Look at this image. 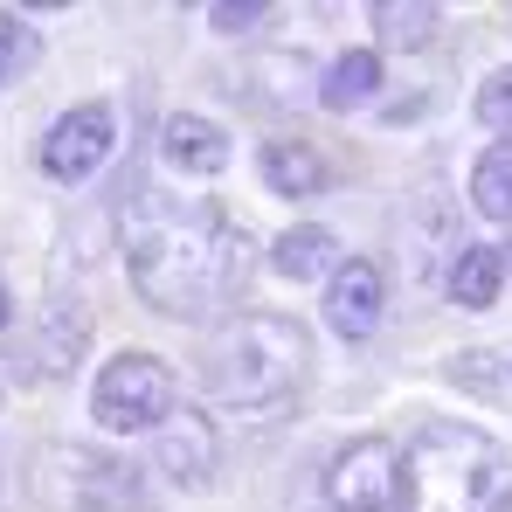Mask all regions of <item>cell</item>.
Instances as JSON below:
<instances>
[{
  "instance_id": "1",
  "label": "cell",
  "mask_w": 512,
  "mask_h": 512,
  "mask_svg": "<svg viewBox=\"0 0 512 512\" xmlns=\"http://www.w3.org/2000/svg\"><path fill=\"white\" fill-rule=\"evenodd\" d=\"M125 270L132 291L160 319H215L250 291L256 243L215 208V201H180L167 187H132L118 208Z\"/></svg>"
},
{
  "instance_id": "2",
  "label": "cell",
  "mask_w": 512,
  "mask_h": 512,
  "mask_svg": "<svg viewBox=\"0 0 512 512\" xmlns=\"http://www.w3.org/2000/svg\"><path fill=\"white\" fill-rule=\"evenodd\" d=\"M305 367H312V340L284 312H236L201 346V388L222 409H263V402L291 395L305 381Z\"/></svg>"
},
{
  "instance_id": "3",
  "label": "cell",
  "mask_w": 512,
  "mask_h": 512,
  "mask_svg": "<svg viewBox=\"0 0 512 512\" xmlns=\"http://www.w3.org/2000/svg\"><path fill=\"white\" fill-rule=\"evenodd\" d=\"M409 512H512V457L471 423H423L402 457Z\"/></svg>"
},
{
  "instance_id": "4",
  "label": "cell",
  "mask_w": 512,
  "mask_h": 512,
  "mask_svg": "<svg viewBox=\"0 0 512 512\" xmlns=\"http://www.w3.org/2000/svg\"><path fill=\"white\" fill-rule=\"evenodd\" d=\"M90 416L104 429H118V436L160 429L173 416V367L153 360V353H118V360H104L97 381H90Z\"/></svg>"
},
{
  "instance_id": "5",
  "label": "cell",
  "mask_w": 512,
  "mask_h": 512,
  "mask_svg": "<svg viewBox=\"0 0 512 512\" xmlns=\"http://www.w3.org/2000/svg\"><path fill=\"white\" fill-rule=\"evenodd\" d=\"M395 492H402V464H395V450L381 436L346 443L326 464V485H319L326 512H395Z\"/></svg>"
},
{
  "instance_id": "6",
  "label": "cell",
  "mask_w": 512,
  "mask_h": 512,
  "mask_svg": "<svg viewBox=\"0 0 512 512\" xmlns=\"http://www.w3.org/2000/svg\"><path fill=\"white\" fill-rule=\"evenodd\" d=\"M111 139H118L111 104H70V111L42 132V173H56V180H90V173L111 160Z\"/></svg>"
},
{
  "instance_id": "7",
  "label": "cell",
  "mask_w": 512,
  "mask_h": 512,
  "mask_svg": "<svg viewBox=\"0 0 512 512\" xmlns=\"http://www.w3.org/2000/svg\"><path fill=\"white\" fill-rule=\"evenodd\" d=\"M215 423L201 416V409H173L167 423L153 429V464H160V478L173 485H208L215 478Z\"/></svg>"
},
{
  "instance_id": "8",
  "label": "cell",
  "mask_w": 512,
  "mask_h": 512,
  "mask_svg": "<svg viewBox=\"0 0 512 512\" xmlns=\"http://www.w3.org/2000/svg\"><path fill=\"white\" fill-rule=\"evenodd\" d=\"M381 305H388V277H381V263L346 256L340 277L326 284V326H333L340 340H367V333L381 326Z\"/></svg>"
},
{
  "instance_id": "9",
  "label": "cell",
  "mask_w": 512,
  "mask_h": 512,
  "mask_svg": "<svg viewBox=\"0 0 512 512\" xmlns=\"http://www.w3.org/2000/svg\"><path fill=\"white\" fill-rule=\"evenodd\" d=\"M63 464L77 471L70 478V506L77 512H146V485H139L132 464L90 457V450H63Z\"/></svg>"
},
{
  "instance_id": "10",
  "label": "cell",
  "mask_w": 512,
  "mask_h": 512,
  "mask_svg": "<svg viewBox=\"0 0 512 512\" xmlns=\"http://www.w3.org/2000/svg\"><path fill=\"white\" fill-rule=\"evenodd\" d=\"M160 153H167L173 173L215 180V173L229 167V132L215 118H201V111H180V118H167V132H160Z\"/></svg>"
},
{
  "instance_id": "11",
  "label": "cell",
  "mask_w": 512,
  "mask_h": 512,
  "mask_svg": "<svg viewBox=\"0 0 512 512\" xmlns=\"http://www.w3.org/2000/svg\"><path fill=\"white\" fill-rule=\"evenodd\" d=\"M270 270L291 277V284H319V277L333 284V277H340V243H333L326 229H305V222H298V229H284V236L270 243Z\"/></svg>"
},
{
  "instance_id": "12",
  "label": "cell",
  "mask_w": 512,
  "mask_h": 512,
  "mask_svg": "<svg viewBox=\"0 0 512 512\" xmlns=\"http://www.w3.org/2000/svg\"><path fill=\"white\" fill-rule=\"evenodd\" d=\"M263 180L284 194V201H305V194H319L333 167H326V153L319 146H298V139H277V146H263Z\"/></svg>"
},
{
  "instance_id": "13",
  "label": "cell",
  "mask_w": 512,
  "mask_h": 512,
  "mask_svg": "<svg viewBox=\"0 0 512 512\" xmlns=\"http://www.w3.org/2000/svg\"><path fill=\"white\" fill-rule=\"evenodd\" d=\"M499 284H506V250H492V243L457 250V263H450V298H457L464 312H485V305L499 298Z\"/></svg>"
},
{
  "instance_id": "14",
  "label": "cell",
  "mask_w": 512,
  "mask_h": 512,
  "mask_svg": "<svg viewBox=\"0 0 512 512\" xmlns=\"http://www.w3.org/2000/svg\"><path fill=\"white\" fill-rule=\"evenodd\" d=\"M374 90H381V56H374V49H346L340 63L326 70L319 97H326V111H360Z\"/></svg>"
},
{
  "instance_id": "15",
  "label": "cell",
  "mask_w": 512,
  "mask_h": 512,
  "mask_svg": "<svg viewBox=\"0 0 512 512\" xmlns=\"http://www.w3.org/2000/svg\"><path fill=\"white\" fill-rule=\"evenodd\" d=\"M471 201H478V215L512 222V139H499V146L478 153V167H471Z\"/></svg>"
},
{
  "instance_id": "16",
  "label": "cell",
  "mask_w": 512,
  "mask_h": 512,
  "mask_svg": "<svg viewBox=\"0 0 512 512\" xmlns=\"http://www.w3.org/2000/svg\"><path fill=\"white\" fill-rule=\"evenodd\" d=\"M436 7L429 0H381L374 7V28H381V42L388 49H423V42H436Z\"/></svg>"
},
{
  "instance_id": "17",
  "label": "cell",
  "mask_w": 512,
  "mask_h": 512,
  "mask_svg": "<svg viewBox=\"0 0 512 512\" xmlns=\"http://www.w3.org/2000/svg\"><path fill=\"white\" fill-rule=\"evenodd\" d=\"M28 63H35V35H28V21H21V14H7V7H0V84H7V77H21Z\"/></svg>"
},
{
  "instance_id": "18",
  "label": "cell",
  "mask_w": 512,
  "mask_h": 512,
  "mask_svg": "<svg viewBox=\"0 0 512 512\" xmlns=\"http://www.w3.org/2000/svg\"><path fill=\"white\" fill-rule=\"evenodd\" d=\"M478 125L512 132V63H506V70H492V77L478 84Z\"/></svg>"
},
{
  "instance_id": "19",
  "label": "cell",
  "mask_w": 512,
  "mask_h": 512,
  "mask_svg": "<svg viewBox=\"0 0 512 512\" xmlns=\"http://www.w3.org/2000/svg\"><path fill=\"white\" fill-rule=\"evenodd\" d=\"M263 21V7L256 0H229V7H208V28H222V35H236V28H256Z\"/></svg>"
},
{
  "instance_id": "20",
  "label": "cell",
  "mask_w": 512,
  "mask_h": 512,
  "mask_svg": "<svg viewBox=\"0 0 512 512\" xmlns=\"http://www.w3.org/2000/svg\"><path fill=\"white\" fill-rule=\"evenodd\" d=\"M450 381H457V388H492V360L457 353V360H450Z\"/></svg>"
}]
</instances>
